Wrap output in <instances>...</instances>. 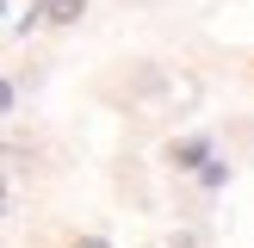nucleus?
<instances>
[{
  "label": "nucleus",
  "instance_id": "4",
  "mask_svg": "<svg viewBox=\"0 0 254 248\" xmlns=\"http://www.w3.org/2000/svg\"><path fill=\"white\" fill-rule=\"evenodd\" d=\"M74 248H106V242H99V236H74Z\"/></svg>",
  "mask_w": 254,
  "mask_h": 248
},
{
  "label": "nucleus",
  "instance_id": "2",
  "mask_svg": "<svg viewBox=\"0 0 254 248\" xmlns=\"http://www.w3.org/2000/svg\"><path fill=\"white\" fill-rule=\"evenodd\" d=\"M168 161H205V143H198V136H186V143L168 149Z\"/></svg>",
  "mask_w": 254,
  "mask_h": 248
},
{
  "label": "nucleus",
  "instance_id": "3",
  "mask_svg": "<svg viewBox=\"0 0 254 248\" xmlns=\"http://www.w3.org/2000/svg\"><path fill=\"white\" fill-rule=\"evenodd\" d=\"M174 248H205V242H198V236H174Z\"/></svg>",
  "mask_w": 254,
  "mask_h": 248
},
{
  "label": "nucleus",
  "instance_id": "1",
  "mask_svg": "<svg viewBox=\"0 0 254 248\" xmlns=\"http://www.w3.org/2000/svg\"><path fill=\"white\" fill-rule=\"evenodd\" d=\"M81 12H87V0H37L31 19H37V25H74Z\"/></svg>",
  "mask_w": 254,
  "mask_h": 248
}]
</instances>
